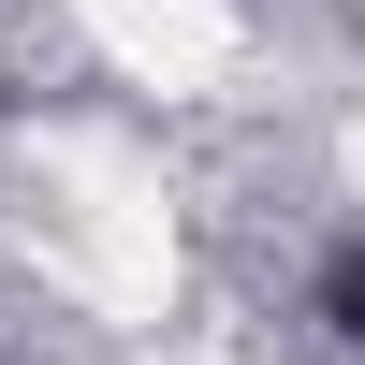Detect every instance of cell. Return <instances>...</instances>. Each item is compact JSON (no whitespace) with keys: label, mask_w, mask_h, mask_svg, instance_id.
Segmentation results:
<instances>
[{"label":"cell","mask_w":365,"mask_h":365,"mask_svg":"<svg viewBox=\"0 0 365 365\" xmlns=\"http://www.w3.org/2000/svg\"><path fill=\"white\" fill-rule=\"evenodd\" d=\"M322 322L365 351V249H336V263H322Z\"/></svg>","instance_id":"obj_1"}]
</instances>
